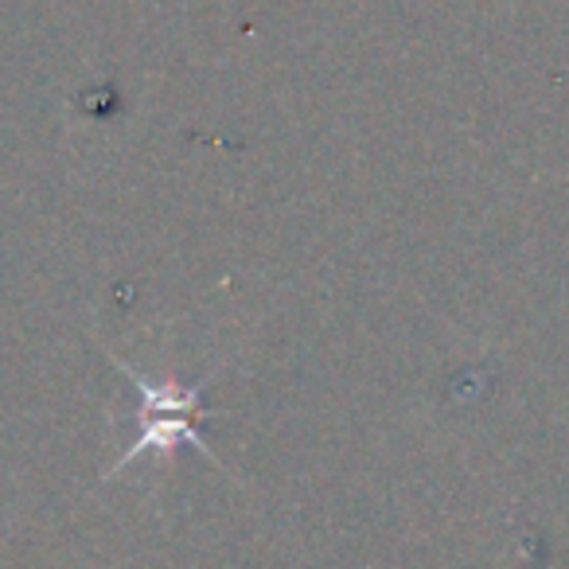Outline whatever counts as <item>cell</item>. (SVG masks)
Masks as SVG:
<instances>
[{
	"instance_id": "cell-1",
	"label": "cell",
	"mask_w": 569,
	"mask_h": 569,
	"mask_svg": "<svg viewBox=\"0 0 569 569\" xmlns=\"http://www.w3.org/2000/svg\"><path fill=\"white\" fill-rule=\"evenodd\" d=\"M113 367H118L121 375H126L129 382H133L137 398H141V410H137V437L126 445V452L118 457V465L106 472V480H113V476L126 472L133 460L141 457H168L172 449H180V445H188V449L203 452L211 465L227 468L222 465V457H214L211 449H207V441L199 437V426L207 421V382H199V387L191 390H180L176 382H157L149 379V375H141L137 367L121 363V359H113Z\"/></svg>"
}]
</instances>
